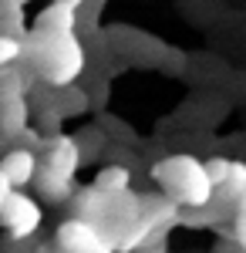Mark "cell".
<instances>
[{
    "instance_id": "cell-1",
    "label": "cell",
    "mask_w": 246,
    "mask_h": 253,
    "mask_svg": "<svg viewBox=\"0 0 246 253\" xmlns=\"http://www.w3.org/2000/svg\"><path fill=\"white\" fill-rule=\"evenodd\" d=\"M24 58L38 71V78L51 88L71 84L84 71V51L75 31H41L34 27L24 41Z\"/></svg>"
},
{
    "instance_id": "cell-2",
    "label": "cell",
    "mask_w": 246,
    "mask_h": 253,
    "mask_svg": "<svg viewBox=\"0 0 246 253\" xmlns=\"http://www.w3.org/2000/svg\"><path fill=\"white\" fill-rule=\"evenodd\" d=\"M152 179L162 193L175 199L179 206L199 210L212 199V179H209L206 162H199L196 156H169L159 159L152 166Z\"/></svg>"
},
{
    "instance_id": "cell-3",
    "label": "cell",
    "mask_w": 246,
    "mask_h": 253,
    "mask_svg": "<svg viewBox=\"0 0 246 253\" xmlns=\"http://www.w3.org/2000/svg\"><path fill=\"white\" fill-rule=\"evenodd\" d=\"M84 162V152L71 135H54L41 149V166H38V193L47 203H64L75 196V172Z\"/></svg>"
},
{
    "instance_id": "cell-4",
    "label": "cell",
    "mask_w": 246,
    "mask_h": 253,
    "mask_svg": "<svg viewBox=\"0 0 246 253\" xmlns=\"http://www.w3.org/2000/svg\"><path fill=\"white\" fill-rule=\"evenodd\" d=\"M57 250H68V253H105V250H115V243L101 233L98 223L81 219V216H71L68 223L57 226Z\"/></svg>"
},
{
    "instance_id": "cell-5",
    "label": "cell",
    "mask_w": 246,
    "mask_h": 253,
    "mask_svg": "<svg viewBox=\"0 0 246 253\" xmlns=\"http://www.w3.org/2000/svg\"><path fill=\"white\" fill-rule=\"evenodd\" d=\"M41 219H44V213H41L38 199H31V196L20 193V189H14L10 199L3 203V210H0V223H3V230L14 236V240L34 236L38 226H41Z\"/></svg>"
},
{
    "instance_id": "cell-6",
    "label": "cell",
    "mask_w": 246,
    "mask_h": 253,
    "mask_svg": "<svg viewBox=\"0 0 246 253\" xmlns=\"http://www.w3.org/2000/svg\"><path fill=\"white\" fill-rule=\"evenodd\" d=\"M38 166H41V152L27 149V145H14V149H7L3 159H0V169L7 172V179H10L17 189L27 186V182H34Z\"/></svg>"
},
{
    "instance_id": "cell-7",
    "label": "cell",
    "mask_w": 246,
    "mask_h": 253,
    "mask_svg": "<svg viewBox=\"0 0 246 253\" xmlns=\"http://www.w3.org/2000/svg\"><path fill=\"white\" fill-rule=\"evenodd\" d=\"M34 27H41V31H75L78 27V7L64 3V0H54L47 10H41Z\"/></svg>"
},
{
    "instance_id": "cell-8",
    "label": "cell",
    "mask_w": 246,
    "mask_h": 253,
    "mask_svg": "<svg viewBox=\"0 0 246 253\" xmlns=\"http://www.w3.org/2000/svg\"><path fill=\"white\" fill-rule=\"evenodd\" d=\"M128 182H132V175H128L125 166H105V169L98 172V179H95V186H101L105 193H125Z\"/></svg>"
},
{
    "instance_id": "cell-9",
    "label": "cell",
    "mask_w": 246,
    "mask_h": 253,
    "mask_svg": "<svg viewBox=\"0 0 246 253\" xmlns=\"http://www.w3.org/2000/svg\"><path fill=\"white\" fill-rule=\"evenodd\" d=\"M17 58H24V44L17 38H10V34H0V71L7 64H14Z\"/></svg>"
},
{
    "instance_id": "cell-10",
    "label": "cell",
    "mask_w": 246,
    "mask_h": 253,
    "mask_svg": "<svg viewBox=\"0 0 246 253\" xmlns=\"http://www.w3.org/2000/svg\"><path fill=\"white\" fill-rule=\"evenodd\" d=\"M229 166H233V159H223V156H216V159H209L206 162V169H209V179H212V189L226 179V172H229Z\"/></svg>"
},
{
    "instance_id": "cell-11",
    "label": "cell",
    "mask_w": 246,
    "mask_h": 253,
    "mask_svg": "<svg viewBox=\"0 0 246 253\" xmlns=\"http://www.w3.org/2000/svg\"><path fill=\"white\" fill-rule=\"evenodd\" d=\"M233 223H236V243L246 250V193L236 203V210H233Z\"/></svg>"
},
{
    "instance_id": "cell-12",
    "label": "cell",
    "mask_w": 246,
    "mask_h": 253,
    "mask_svg": "<svg viewBox=\"0 0 246 253\" xmlns=\"http://www.w3.org/2000/svg\"><path fill=\"white\" fill-rule=\"evenodd\" d=\"M14 189H17V186H14V182L7 179V172L0 169V210H3V203L10 199V193H14Z\"/></svg>"
},
{
    "instance_id": "cell-13",
    "label": "cell",
    "mask_w": 246,
    "mask_h": 253,
    "mask_svg": "<svg viewBox=\"0 0 246 253\" xmlns=\"http://www.w3.org/2000/svg\"><path fill=\"white\" fill-rule=\"evenodd\" d=\"M64 3H71V7H81V3H84V0H64Z\"/></svg>"
}]
</instances>
